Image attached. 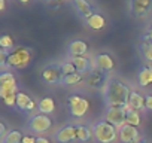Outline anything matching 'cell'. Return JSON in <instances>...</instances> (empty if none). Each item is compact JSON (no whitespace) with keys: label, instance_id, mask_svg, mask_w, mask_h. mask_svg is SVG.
Segmentation results:
<instances>
[{"label":"cell","instance_id":"6da1fadb","mask_svg":"<svg viewBox=\"0 0 152 143\" xmlns=\"http://www.w3.org/2000/svg\"><path fill=\"white\" fill-rule=\"evenodd\" d=\"M131 90L118 78H110L104 87V103L107 107L115 106H128Z\"/></svg>","mask_w":152,"mask_h":143},{"label":"cell","instance_id":"7a4b0ae2","mask_svg":"<svg viewBox=\"0 0 152 143\" xmlns=\"http://www.w3.org/2000/svg\"><path fill=\"white\" fill-rule=\"evenodd\" d=\"M93 133L94 139L99 143H113L119 136H118V127L110 124L106 119H100L93 125Z\"/></svg>","mask_w":152,"mask_h":143},{"label":"cell","instance_id":"3957f363","mask_svg":"<svg viewBox=\"0 0 152 143\" xmlns=\"http://www.w3.org/2000/svg\"><path fill=\"white\" fill-rule=\"evenodd\" d=\"M33 54L34 51L31 48H26V46H21V48H15L14 51L9 52V57H8V67L11 69H18V70H23L26 69L31 58H33Z\"/></svg>","mask_w":152,"mask_h":143},{"label":"cell","instance_id":"277c9868","mask_svg":"<svg viewBox=\"0 0 152 143\" xmlns=\"http://www.w3.org/2000/svg\"><path fill=\"white\" fill-rule=\"evenodd\" d=\"M67 103V109H69V115L72 118H76V119H79V118H84L85 113L88 112L90 109V101L88 98L79 96V94H72L67 97L66 100Z\"/></svg>","mask_w":152,"mask_h":143},{"label":"cell","instance_id":"5b68a950","mask_svg":"<svg viewBox=\"0 0 152 143\" xmlns=\"http://www.w3.org/2000/svg\"><path fill=\"white\" fill-rule=\"evenodd\" d=\"M18 93V84L15 76L11 72L3 70L2 75H0V97L2 100H6L12 96H17Z\"/></svg>","mask_w":152,"mask_h":143},{"label":"cell","instance_id":"8992f818","mask_svg":"<svg viewBox=\"0 0 152 143\" xmlns=\"http://www.w3.org/2000/svg\"><path fill=\"white\" fill-rule=\"evenodd\" d=\"M127 112H128V106L107 107V110H106V113H104V119L119 128V127H122L124 124H127Z\"/></svg>","mask_w":152,"mask_h":143},{"label":"cell","instance_id":"52a82bcc","mask_svg":"<svg viewBox=\"0 0 152 143\" xmlns=\"http://www.w3.org/2000/svg\"><path fill=\"white\" fill-rule=\"evenodd\" d=\"M63 72H61V66L60 64H55V63H51L48 66L43 67L42 70V79L49 84V85H57V84H61L63 82Z\"/></svg>","mask_w":152,"mask_h":143},{"label":"cell","instance_id":"ba28073f","mask_svg":"<svg viewBox=\"0 0 152 143\" xmlns=\"http://www.w3.org/2000/svg\"><path fill=\"white\" fill-rule=\"evenodd\" d=\"M51 127H52V119L49 118V115L36 113L28 119V128L34 133H45L51 130Z\"/></svg>","mask_w":152,"mask_h":143},{"label":"cell","instance_id":"9c48e42d","mask_svg":"<svg viewBox=\"0 0 152 143\" xmlns=\"http://www.w3.org/2000/svg\"><path fill=\"white\" fill-rule=\"evenodd\" d=\"M109 73H106V72H102L99 69H93L88 76H87V85L90 88H94V90H100L103 87L107 85L109 82Z\"/></svg>","mask_w":152,"mask_h":143},{"label":"cell","instance_id":"30bf717a","mask_svg":"<svg viewBox=\"0 0 152 143\" xmlns=\"http://www.w3.org/2000/svg\"><path fill=\"white\" fill-rule=\"evenodd\" d=\"M152 11V0H130V12L136 18H145Z\"/></svg>","mask_w":152,"mask_h":143},{"label":"cell","instance_id":"8fae6325","mask_svg":"<svg viewBox=\"0 0 152 143\" xmlns=\"http://www.w3.org/2000/svg\"><path fill=\"white\" fill-rule=\"evenodd\" d=\"M118 136L121 143H137L140 140V133L137 127H133L130 124H124L118 128Z\"/></svg>","mask_w":152,"mask_h":143},{"label":"cell","instance_id":"7c38bea8","mask_svg":"<svg viewBox=\"0 0 152 143\" xmlns=\"http://www.w3.org/2000/svg\"><path fill=\"white\" fill-rule=\"evenodd\" d=\"M115 66H116V63H115L113 57L107 52H100L94 58V69H99L102 72H106V73H110L115 69Z\"/></svg>","mask_w":152,"mask_h":143},{"label":"cell","instance_id":"4fadbf2b","mask_svg":"<svg viewBox=\"0 0 152 143\" xmlns=\"http://www.w3.org/2000/svg\"><path fill=\"white\" fill-rule=\"evenodd\" d=\"M90 51V45L82 39H75L67 45V55L69 57H84Z\"/></svg>","mask_w":152,"mask_h":143},{"label":"cell","instance_id":"5bb4252c","mask_svg":"<svg viewBox=\"0 0 152 143\" xmlns=\"http://www.w3.org/2000/svg\"><path fill=\"white\" fill-rule=\"evenodd\" d=\"M36 101L24 91H18L17 93V109L20 112H24V113H28V112H33L36 109Z\"/></svg>","mask_w":152,"mask_h":143},{"label":"cell","instance_id":"9a60e30c","mask_svg":"<svg viewBox=\"0 0 152 143\" xmlns=\"http://www.w3.org/2000/svg\"><path fill=\"white\" fill-rule=\"evenodd\" d=\"M58 143H72L76 140V125H66L54 134Z\"/></svg>","mask_w":152,"mask_h":143},{"label":"cell","instance_id":"2e32d148","mask_svg":"<svg viewBox=\"0 0 152 143\" xmlns=\"http://www.w3.org/2000/svg\"><path fill=\"white\" fill-rule=\"evenodd\" d=\"M73 6H75L76 12H78V15L81 18H84L85 21L96 14V6H93L87 0H73Z\"/></svg>","mask_w":152,"mask_h":143},{"label":"cell","instance_id":"e0dca14e","mask_svg":"<svg viewBox=\"0 0 152 143\" xmlns=\"http://www.w3.org/2000/svg\"><path fill=\"white\" fill-rule=\"evenodd\" d=\"M70 61L75 64L76 70L82 75L85 73V72H90V70L94 69V64H93L91 58H88L87 55H84V57H70Z\"/></svg>","mask_w":152,"mask_h":143},{"label":"cell","instance_id":"ac0fdd59","mask_svg":"<svg viewBox=\"0 0 152 143\" xmlns=\"http://www.w3.org/2000/svg\"><path fill=\"white\" fill-rule=\"evenodd\" d=\"M128 109L136 110V112H142L145 109V96L140 94L139 91L131 90L130 100H128Z\"/></svg>","mask_w":152,"mask_h":143},{"label":"cell","instance_id":"d6986e66","mask_svg":"<svg viewBox=\"0 0 152 143\" xmlns=\"http://www.w3.org/2000/svg\"><path fill=\"white\" fill-rule=\"evenodd\" d=\"M137 82L140 87H149L152 84V66H142L137 73Z\"/></svg>","mask_w":152,"mask_h":143},{"label":"cell","instance_id":"ffe728a7","mask_svg":"<svg viewBox=\"0 0 152 143\" xmlns=\"http://www.w3.org/2000/svg\"><path fill=\"white\" fill-rule=\"evenodd\" d=\"M139 52H140V55H142L146 61L152 63V42L148 39V36H146L145 33H143L142 40H140V43H139Z\"/></svg>","mask_w":152,"mask_h":143},{"label":"cell","instance_id":"44dd1931","mask_svg":"<svg viewBox=\"0 0 152 143\" xmlns=\"http://www.w3.org/2000/svg\"><path fill=\"white\" fill-rule=\"evenodd\" d=\"M94 137V133H93V128H90L88 125H76V140L78 142H90L91 139Z\"/></svg>","mask_w":152,"mask_h":143},{"label":"cell","instance_id":"7402d4cb","mask_svg":"<svg viewBox=\"0 0 152 143\" xmlns=\"http://www.w3.org/2000/svg\"><path fill=\"white\" fill-rule=\"evenodd\" d=\"M37 110L39 113H43V115H51L54 110H55V101L52 97H43L39 100L37 103Z\"/></svg>","mask_w":152,"mask_h":143},{"label":"cell","instance_id":"603a6c76","mask_svg":"<svg viewBox=\"0 0 152 143\" xmlns=\"http://www.w3.org/2000/svg\"><path fill=\"white\" fill-rule=\"evenodd\" d=\"M87 26L90 27V28H93V30H102L104 26H106V18L102 15V14H99V12H96L93 17H90L87 21Z\"/></svg>","mask_w":152,"mask_h":143},{"label":"cell","instance_id":"cb8c5ba5","mask_svg":"<svg viewBox=\"0 0 152 143\" xmlns=\"http://www.w3.org/2000/svg\"><path fill=\"white\" fill-rule=\"evenodd\" d=\"M24 134L18 130H9V133L2 139V143H23Z\"/></svg>","mask_w":152,"mask_h":143},{"label":"cell","instance_id":"d4e9b609","mask_svg":"<svg viewBox=\"0 0 152 143\" xmlns=\"http://www.w3.org/2000/svg\"><path fill=\"white\" fill-rule=\"evenodd\" d=\"M82 79H84V75L79 73V72H76V73H73V75H66L63 78L61 85H64V87H73V85H78Z\"/></svg>","mask_w":152,"mask_h":143},{"label":"cell","instance_id":"484cf974","mask_svg":"<svg viewBox=\"0 0 152 143\" xmlns=\"http://www.w3.org/2000/svg\"><path fill=\"white\" fill-rule=\"evenodd\" d=\"M140 112H136V110H131L128 109L127 112V124L133 125V127H139L140 125Z\"/></svg>","mask_w":152,"mask_h":143},{"label":"cell","instance_id":"4316f807","mask_svg":"<svg viewBox=\"0 0 152 143\" xmlns=\"http://www.w3.org/2000/svg\"><path fill=\"white\" fill-rule=\"evenodd\" d=\"M0 46H2V49H6V51H14V40L9 34H3L2 37H0Z\"/></svg>","mask_w":152,"mask_h":143},{"label":"cell","instance_id":"83f0119b","mask_svg":"<svg viewBox=\"0 0 152 143\" xmlns=\"http://www.w3.org/2000/svg\"><path fill=\"white\" fill-rule=\"evenodd\" d=\"M61 72H63V75L66 76V75H73V73H76V67H75V64L70 61V60H67V61H63L61 64Z\"/></svg>","mask_w":152,"mask_h":143},{"label":"cell","instance_id":"f1b7e54d","mask_svg":"<svg viewBox=\"0 0 152 143\" xmlns=\"http://www.w3.org/2000/svg\"><path fill=\"white\" fill-rule=\"evenodd\" d=\"M8 57H9V51L0 49V66H2L3 69L8 66Z\"/></svg>","mask_w":152,"mask_h":143},{"label":"cell","instance_id":"f546056e","mask_svg":"<svg viewBox=\"0 0 152 143\" xmlns=\"http://www.w3.org/2000/svg\"><path fill=\"white\" fill-rule=\"evenodd\" d=\"M145 109L146 110H152V94L145 96Z\"/></svg>","mask_w":152,"mask_h":143},{"label":"cell","instance_id":"4dcf8cb0","mask_svg":"<svg viewBox=\"0 0 152 143\" xmlns=\"http://www.w3.org/2000/svg\"><path fill=\"white\" fill-rule=\"evenodd\" d=\"M8 133H9V131L6 130V125H5V122H0V137L3 139V137H5Z\"/></svg>","mask_w":152,"mask_h":143},{"label":"cell","instance_id":"1f68e13d","mask_svg":"<svg viewBox=\"0 0 152 143\" xmlns=\"http://www.w3.org/2000/svg\"><path fill=\"white\" fill-rule=\"evenodd\" d=\"M23 143H36V137H33V136H24Z\"/></svg>","mask_w":152,"mask_h":143},{"label":"cell","instance_id":"d6a6232c","mask_svg":"<svg viewBox=\"0 0 152 143\" xmlns=\"http://www.w3.org/2000/svg\"><path fill=\"white\" fill-rule=\"evenodd\" d=\"M36 143H49V140H48L46 137L39 136V137H36Z\"/></svg>","mask_w":152,"mask_h":143},{"label":"cell","instance_id":"836d02e7","mask_svg":"<svg viewBox=\"0 0 152 143\" xmlns=\"http://www.w3.org/2000/svg\"><path fill=\"white\" fill-rule=\"evenodd\" d=\"M145 34H146V36H148V39L152 42V24L148 27V30H146V33H145Z\"/></svg>","mask_w":152,"mask_h":143},{"label":"cell","instance_id":"e575fe53","mask_svg":"<svg viewBox=\"0 0 152 143\" xmlns=\"http://www.w3.org/2000/svg\"><path fill=\"white\" fill-rule=\"evenodd\" d=\"M0 9H2V11L6 9V2H5V0H0Z\"/></svg>","mask_w":152,"mask_h":143},{"label":"cell","instance_id":"d590c367","mask_svg":"<svg viewBox=\"0 0 152 143\" xmlns=\"http://www.w3.org/2000/svg\"><path fill=\"white\" fill-rule=\"evenodd\" d=\"M46 2H49V3H52V2H55V3H60V2H63V0H46Z\"/></svg>","mask_w":152,"mask_h":143},{"label":"cell","instance_id":"8d00e7d4","mask_svg":"<svg viewBox=\"0 0 152 143\" xmlns=\"http://www.w3.org/2000/svg\"><path fill=\"white\" fill-rule=\"evenodd\" d=\"M137 143H146V139H145V137H140V140H139Z\"/></svg>","mask_w":152,"mask_h":143},{"label":"cell","instance_id":"74e56055","mask_svg":"<svg viewBox=\"0 0 152 143\" xmlns=\"http://www.w3.org/2000/svg\"><path fill=\"white\" fill-rule=\"evenodd\" d=\"M18 2H21V3H28L30 0H18Z\"/></svg>","mask_w":152,"mask_h":143}]
</instances>
